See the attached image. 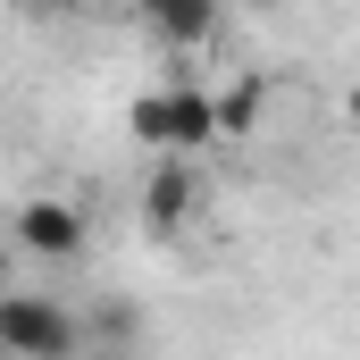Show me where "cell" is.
I'll return each instance as SVG.
<instances>
[{
    "label": "cell",
    "instance_id": "1",
    "mask_svg": "<svg viewBox=\"0 0 360 360\" xmlns=\"http://www.w3.org/2000/svg\"><path fill=\"white\" fill-rule=\"evenodd\" d=\"M0 352L8 360H68L84 352V319L51 293H0Z\"/></svg>",
    "mask_w": 360,
    "mask_h": 360
},
{
    "label": "cell",
    "instance_id": "6",
    "mask_svg": "<svg viewBox=\"0 0 360 360\" xmlns=\"http://www.w3.org/2000/svg\"><path fill=\"white\" fill-rule=\"evenodd\" d=\"M252 117H260V84H252V76L226 84V92H210V126H218V134H252Z\"/></svg>",
    "mask_w": 360,
    "mask_h": 360
},
{
    "label": "cell",
    "instance_id": "2",
    "mask_svg": "<svg viewBox=\"0 0 360 360\" xmlns=\"http://www.w3.org/2000/svg\"><path fill=\"white\" fill-rule=\"evenodd\" d=\"M126 126H134V143H151L160 160H193L201 143H218V126H210V92H193V84L143 92V101L126 109Z\"/></svg>",
    "mask_w": 360,
    "mask_h": 360
},
{
    "label": "cell",
    "instance_id": "10",
    "mask_svg": "<svg viewBox=\"0 0 360 360\" xmlns=\"http://www.w3.org/2000/svg\"><path fill=\"white\" fill-rule=\"evenodd\" d=\"M243 8H276V0H243Z\"/></svg>",
    "mask_w": 360,
    "mask_h": 360
},
{
    "label": "cell",
    "instance_id": "11",
    "mask_svg": "<svg viewBox=\"0 0 360 360\" xmlns=\"http://www.w3.org/2000/svg\"><path fill=\"white\" fill-rule=\"evenodd\" d=\"M68 360H84V352H68ZM92 360H109V352H92Z\"/></svg>",
    "mask_w": 360,
    "mask_h": 360
},
{
    "label": "cell",
    "instance_id": "8",
    "mask_svg": "<svg viewBox=\"0 0 360 360\" xmlns=\"http://www.w3.org/2000/svg\"><path fill=\"white\" fill-rule=\"evenodd\" d=\"M25 8H68V0H25Z\"/></svg>",
    "mask_w": 360,
    "mask_h": 360
},
{
    "label": "cell",
    "instance_id": "5",
    "mask_svg": "<svg viewBox=\"0 0 360 360\" xmlns=\"http://www.w3.org/2000/svg\"><path fill=\"white\" fill-rule=\"evenodd\" d=\"M134 8L160 42H210L218 34V0H134Z\"/></svg>",
    "mask_w": 360,
    "mask_h": 360
},
{
    "label": "cell",
    "instance_id": "9",
    "mask_svg": "<svg viewBox=\"0 0 360 360\" xmlns=\"http://www.w3.org/2000/svg\"><path fill=\"white\" fill-rule=\"evenodd\" d=\"M0 293H8V252H0Z\"/></svg>",
    "mask_w": 360,
    "mask_h": 360
},
{
    "label": "cell",
    "instance_id": "4",
    "mask_svg": "<svg viewBox=\"0 0 360 360\" xmlns=\"http://www.w3.org/2000/svg\"><path fill=\"white\" fill-rule=\"evenodd\" d=\"M84 210H76V201H51V193H42V201H25V210H17V243H25V252H42V260H76V252H84Z\"/></svg>",
    "mask_w": 360,
    "mask_h": 360
},
{
    "label": "cell",
    "instance_id": "7",
    "mask_svg": "<svg viewBox=\"0 0 360 360\" xmlns=\"http://www.w3.org/2000/svg\"><path fill=\"white\" fill-rule=\"evenodd\" d=\"M92 327H101L109 344H126V335H134V310H126V302H101V310H92Z\"/></svg>",
    "mask_w": 360,
    "mask_h": 360
},
{
    "label": "cell",
    "instance_id": "3",
    "mask_svg": "<svg viewBox=\"0 0 360 360\" xmlns=\"http://www.w3.org/2000/svg\"><path fill=\"white\" fill-rule=\"evenodd\" d=\"M193 210H201V176H193V160H160L151 184H143V235H151V243H160V235H184Z\"/></svg>",
    "mask_w": 360,
    "mask_h": 360
}]
</instances>
